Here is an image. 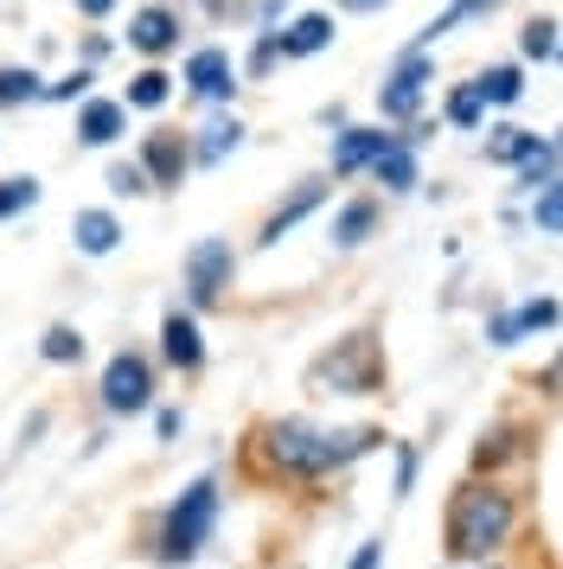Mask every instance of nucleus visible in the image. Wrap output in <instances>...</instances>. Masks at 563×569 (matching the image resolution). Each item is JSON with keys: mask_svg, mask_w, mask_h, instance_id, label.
<instances>
[{"mask_svg": "<svg viewBox=\"0 0 563 569\" xmlns=\"http://www.w3.org/2000/svg\"><path fill=\"white\" fill-rule=\"evenodd\" d=\"M518 525V499L500 480H461L448 492V518H442V550L455 569H481L512 543Z\"/></svg>", "mask_w": 563, "mask_h": 569, "instance_id": "f257e3e1", "label": "nucleus"}, {"mask_svg": "<svg viewBox=\"0 0 563 569\" xmlns=\"http://www.w3.org/2000/svg\"><path fill=\"white\" fill-rule=\"evenodd\" d=\"M372 448H384V429H320L307 416L263 422V455H269V467L276 473H302V480L339 473V467H353Z\"/></svg>", "mask_w": 563, "mask_h": 569, "instance_id": "f03ea898", "label": "nucleus"}, {"mask_svg": "<svg viewBox=\"0 0 563 569\" xmlns=\"http://www.w3.org/2000/svg\"><path fill=\"white\" fill-rule=\"evenodd\" d=\"M211 525H218V480L205 473V480H192V487L179 492L174 506L160 512V538H154V557L160 563H192L205 550V538H211Z\"/></svg>", "mask_w": 563, "mask_h": 569, "instance_id": "7ed1b4c3", "label": "nucleus"}, {"mask_svg": "<svg viewBox=\"0 0 563 569\" xmlns=\"http://www.w3.org/2000/svg\"><path fill=\"white\" fill-rule=\"evenodd\" d=\"M307 385L320 390V397H372L384 385V352L372 333H353V339H333V352L314 359L307 371Z\"/></svg>", "mask_w": 563, "mask_h": 569, "instance_id": "20e7f679", "label": "nucleus"}, {"mask_svg": "<svg viewBox=\"0 0 563 569\" xmlns=\"http://www.w3.org/2000/svg\"><path fill=\"white\" fill-rule=\"evenodd\" d=\"M429 83H435V58L429 52H404L378 83V116L384 129H409L429 109Z\"/></svg>", "mask_w": 563, "mask_h": 569, "instance_id": "39448f33", "label": "nucleus"}, {"mask_svg": "<svg viewBox=\"0 0 563 569\" xmlns=\"http://www.w3.org/2000/svg\"><path fill=\"white\" fill-rule=\"evenodd\" d=\"M179 276H186V301H192V308H218L230 276H237L230 237H199V243L186 250V262H179Z\"/></svg>", "mask_w": 563, "mask_h": 569, "instance_id": "423d86ee", "label": "nucleus"}, {"mask_svg": "<svg viewBox=\"0 0 563 569\" xmlns=\"http://www.w3.org/2000/svg\"><path fill=\"white\" fill-rule=\"evenodd\" d=\"M179 90H186L192 103L230 109V97L244 90V64H237L225 46H199V52L186 58V71H179Z\"/></svg>", "mask_w": 563, "mask_h": 569, "instance_id": "0eeeda50", "label": "nucleus"}, {"mask_svg": "<svg viewBox=\"0 0 563 569\" xmlns=\"http://www.w3.org/2000/svg\"><path fill=\"white\" fill-rule=\"evenodd\" d=\"M102 410L109 416H141L154 403V365L141 359V352H116V359L102 365Z\"/></svg>", "mask_w": 563, "mask_h": 569, "instance_id": "6e6552de", "label": "nucleus"}, {"mask_svg": "<svg viewBox=\"0 0 563 569\" xmlns=\"http://www.w3.org/2000/svg\"><path fill=\"white\" fill-rule=\"evenodd\" d=\"M141 167H148V180H154V192L160 186H179L186 173H192V134H179V129H148L141 134Z\"/></svg>", "mask_w": 563, "mask_h": 569, "instance_id": "1a4fd4ad", "label": "nucleus"}, {"mask_svg": "<svg viewBox=\"0 0 563 569\" xmlns=\"http://www.w3.org/2000/svg\"><path fill=\"white\" fill-rule=\"evenodd\" d=\"M557 320H563L557 301H551V295H532V301H518V308L493 313V320H486V339H493V346H518L525 333H551Z\"/></svg>", "mask_w": 563, "mask_h": 569, "instance_id": "9d476101", "label": "nucleus"}, {"mask_svg": "<svg viewBox=\"0 0 563 569\" xmlns=\"http://www.w3.org/2000/svg\"><path fill=\"white\" fill-rule=\"evenodd\" d=\"M128 46H135L141 58L179 52V7L154 0V7H141V13H128Z\"/></svg>", "mask_w": 563, "mask_h": 569, "instance_id": "9b49d317", "label": "nucleus"}, {"mask_svg": "<svg viewBox=\"0 0 563 569\" xmlns=\"http://www.w3.org/2000/svg\"><path fill=\"white\" fill-rule=\"evenodd\" d=\"M384 141H391V129L346 122V129L333 134V180H358V173H372V160L384 154Z\"/></svg>", "mask_w": 563, "mask_h": 569, "instance_id": "f8f14e48", "label": "nucleus"}, {"mask_svg": "<svg viewBox=\"0 0 563 569\" xmlns=\"http://www.w3.org/2000/svg\"><path fill=\"white\" fill-rule=\"evenodd\" d=\"M122 134H128L122 97H83V103H77V141H83V148H116Z\"/></svg>", "mask_w": 563, "mask_h": 569, "instance_id": "ddd939ff", "label": "nucleus"}, {"mask_svg": "<svg viewBox=\"0 0 563 569\" xmlns=\"http://www.w3.org/2000/svg\"><path fill=\"white\" fill-rule=\"evenodd\" d=\"M160 359L174 371H199L205 365V339H199L192 308H167V320H160Z\"/></svg>", "mask_w": 563, "mask_h": 569, "instance_id": "4468645a", "label": "nucleus"}, {"mask_svg": "<svg viewBox=\"0 0 563 569\" xmlns=\"http://www.w3.org/2000/svg\"><path fill=\"white\" fill-rule=\"evenodd\" d=\"M244 148V122L230 116V109H211L199 129H192V167H218Z\"/></svg>", "mask_w": 563, "mask_h": 569, "instance_id": "2eb2a0df", "label": "nucleus"}, {"mask_svg": "<svg viewBox=\"0 0 563 569\" xmlns=\"http://www.w3.org/2000/svg\"><path fill=\"white\" fill-rule=\"evenodd\" d=\"M372 180H378L384 192H416V186H423V167H416V141H409L404 129H391L384 154L372 160Z\"/></svg>", "mask_w": 563, "mask_h": 569, "instance_id": "dca6fc26", "label": "nucleus"}, {"mask_svg": "<svg viewBox=\"0 0 563 569\" xmlns=\"http://www.w3.org/2000/svg\"><path fill=\"white\" fill-rule=\"evenodd\" d=\"M333 39V13H295V20H282L276 27V46H282V64L288 58H314V52H327Z\"/></svg>", "mask_w": 563, "mask_h": 569, "instance_id": "f3484780", "label": "nucleus"}, {"mask_svg": "<svg viewBox=\"0 0 563 569\" xmlns=\"http://www.w3.org/2000/svg\"><path fill=\"white\" fill-rule=\"evenodd\" d=\"M320 206H327V186H320V180H302L276 211H269V218H263V237H256V243H263V250H269V243H282V237H288V231L307 218V211H320Z\"/></svg>", "mask_w": 563, "mask_h": 569, "instance_id": "a211bd4d", "label": "nucleus"}, {"mask_svg": "<svg viewBox=\"0 0 563 569\" xmlns=\"http://www.w3.org/2000/svg\"><path fill=\"white\" fill-rule=\"evenodd\" d=\"M71 243L83 250V257H109V250L122 243V218H116V211H102V206H83L71 218Z\"/></svg>", "mask_w": 563, "mask_h": 569, "instance_id": "6ab92c4d", "label": "nucleus"}, {"mask_svg": "<svg viewBox=\"0 0 563 569\" xmlns=\"http://www.w3.org/2000/svg\"><path fill=\"white\" fill-rule=\"evenodd\" d=\"M372 231H378V199L358 192V199H346V206L333 211V250H358Z\"/></svg>", "mask_w": 563, "mask_h": 569, "instance_id": "aec40b11", "label": "nucleus"}, {"mask_svg": "<svg viewBox=\"0 0 563 569\" xmlns=\"http://www.w3.org/2000/svg\"><path fill=\"white\" fill-rule=\"evenodd\" d=\"M512 173H518V192H525V199H537L544 186H557V180H563V154L551 148V141H537V148H532L525 160H518Z\"/></svg>", "mask_w": 563, "mask_h": 569, "instance_id": "412c9836", "label": "nucleus"}, {"mask_svg": "<svg viewBox=\"0 0 563 569\" xmlns=\"http://www.w3.org/2000/svg\"><path fill=\"white\" fill-rule=\"evenodd\" d=\"M442 122H448V129H461V134L486 129V97L474 90V78H467V83H455V90L442 97Z\"/></svg>", "mask_w": 563, "mask_h": 569, "instance_id": "4be33fe9", "label": "nucleus"}, {"mask_svg": "<svg viewBox=\"0 0 563 569\" xmlns=\"http://www.w3.org/2000/svg\"><path fill=\"white\" fill-rule=\"evenodd\" d=\"M537 141H544V134L518 129V122H493V129H486V160H493V167H518Z\"/></svg>", "mask_w": 563, "mask_h": 569, "instance_id": "5701e85b", "label": "nucleus"}, {"mask_svg": "<svg viewBox=\"0 0 563 569\" xmlns=\"http://www.w3.org/2000/svg\"><path fill=\"white\" fill-rule=\"evenodd\" d=\"M474 90L486 97V109H512L525 97V71L518 64H486V71H474Z\"/></svg>", "mask_w": 563, "mask_h": 569, "instance_id": "b1692460", "label": "nucleus"}, {"mask_svg": "<svg viewBox=\"0 0 563 569\" xmlns=\"http://www.w3.org/2000/svg\"><path fill=\"white\" fill-rule=\"evenodd\" d=\"M46 103V78L32 64H0V109H26Z\"/></svg>", "mask_w": 563, "mask_h": 569, "instance_id": "393cba45", "label": "nucleus"}, {"mask_svg": "<svg viewBox=\"0 0 563 569\" xmlns=\"http://www.w3.org/2000/svg\"><path fill=\"white\" fill-rule=\"evenodd\" d=\"M174 83H179V78H167L160 64H148V71H135V78H128L122 103H128V109H167V97H174Z\"/></svg>", "mask_w": 563, "mask_h": 569, "instance_id": "a878e982", "label": "nucleus"}, {"mask_svg": "<svg viewBox=\"0 0 563 569\" xmlns=\"http://www.w3.org/2000/svg\"><path fill=\"white\" fill-rule=\"evenodd\" d=\"M557 46H563V27L557 20H525V32H518V58H532V64H551L557 58Z\"/></svg>", "mask_w": 563, "mask_h": 569, "instance_id": "bb28decb", "label": "nucleus"}, {"mask_svg": "<svg viewBox=\"0 0 563 569\" xmlns=\"http://www.w3.org/2000/svg\"><path fill=\"white\" fill-rule=\"evenodd\" d=\"M102 180H109L116 199H148V192H154V180H148V167H141V160H109V173H102Z\"/></svg>", "mask_w": 563, "mask_h": 569, "instance_id": "cd10ccee", "label": "nucleus"}, {"mask_svg": "<svg viewBox=\"0 0 563 569\" xmlns=\"http://www.w3.org/2000/svg\"><path fill=\"white\" fill-rule=\"evenodd\" d=\"M39 192H46V186L32 180V173L0 180V224H7V218H20V211H32V206H39Z\"/></svg>", "mask_w": 563, "mask_h": 569, "instance_id": "c85d7f7f", "label": "nucleus"}, {"mask_svg": "<svg viewBox=\"0 0 563 569\" xmlns=\"http://www.w3.org/2000/svg\"><path fill=\"white\" fill-rule=\"evenodd\" d=\"M39 352H46V365H77V359H83V333L58 320V327H46V339H39Z\"/></svg>", "mask_w": 563, "mask_h": 569, "instance_id": "c756f323", "label": "nucleus"}, {"mask_svg": "<svg viewBox=\"0 0 563 569\" xmlns=\"http://www.w3.org/2000/svg\"><path fill=\"white\" fill-rule=\"evenodd\" d=\"M90 83H97V71H90V64H77V71H65L58 83H46V103H83V97H90Z\"/></svg>", "mask_w": 563, "mask_h": 569, "instance_id": "7c9ffc66", "label": "nucleus"}, {"mask_svg": "<svg viewBox=\"0 0 563 569\" xmlns=\"http://www.w3.org/2000/svg\"><path fill=\"white\" fill-rule=\"evenodd\" d=\"M532 224L537 231H551V237H563V180L544 186V192L532 199Z\"/></svg>", "mask_w": 563, "mask_h": 569, "instance_id": "2f4dec72", "label": "nucleus"}, {"mask_svg": "<svg viewBox=\"0 0 563 569\" xmlns=\"http://www.w3.org/2000/svg\"><path fill=\"white\" fill-rule=\"evenodd\" d=\"M276 64H282V46H276V32H256L250 58H244V78H269Z\"/></svg>", "mask_w": 563, "mask_h": 569, "instance_id": "473e14b6", "label": "nucleus"}, {"mask_svg": "<svg viewBox=\"0 0 563 569\" xmlns=\"http://www.w3.org/2000/svg\"><path fill=\"white\" fill-rule=\"evenodd\" d=\"M506 455H512V429H500V436H486L481 448H474V467L486 473V467H500Z\"/></svg>", "mask_w": 563, "mask_h": 569, "instance_id": "72a5a7b5", "label": "nucleus"}, {"mask_svg": "<svg viewBox=\"0 0 563 569\" xmlns=\"http://www.w3.org/2000/svg\"><path fill=\"white\" fill-rule=\"evenodd\" d=\"M288 7H295V0H256V32H276L282 20H288Z\"/></svg>", "mask_w": 563, "mask_h": 569, "instance_id": "f704fd0d", "label": "nucleus"}, {"mask_svg": "<svg viewBox=\"0 0 563 569\" xmlns=\"http://www.w3.org/2000/svg\"><path fill=\"white\" fill-rule=\"evenodd\" d=\"M416 467H423V461H416V448H409V441H397V499L416 487Z\"/></svg>", "mask_w": 563, "mask_h": 569, "instance_id": "c9c22d12", "label": "nucleus"}, {"mask_svg": "<svg viewBox=\"0 0 563 569\" xmlns=\"http://www.w3.org/2000/svg\"><path fill=\"white\" fill-rule=\"evenodd\" d=\"M455 7V20H481V13H500L506 0H448Z\"/></svg>", "mask_w": 563, "mask_h": 569, "instance_id": "e433bc0d", "label": "nucleus"}, {"mask_svg": "<svg viewBox=\"0 0 563 569\" xmlns=\"http://www.w3.org/2000/svg\"><path fill=\"white\" fill-rule=\"evenodd\" d=\"M378 563H384V543H378V538H365V543L353 550V569H378Z\"/></svg>", "mask_w": 563, "mask_h": 569, "instance_id": "4c0bfd02", "label": "nucleus"}, {"mask_svg": "<svg viewBox=\"0 0 563 569\" xmlns=\"http://www.w3.org/2000/svg\"><path fill=\"white\" fill-rule=\"evenodd\" d=\"M154 429H160V441H174L179 429H186V416H179V410H160V416H154Z\"/></svg>", "mask_w": 563, "mask_h": 569, "instance_id": "58836bf2", "label": "nucleus"}, {"mask_svg": "<svg viewBox=\"0 0 563 569\" xmlns=\"http://www.w3.org/2000/svg\"><path fill=\"white\" fill-rule=\"evenodd\" d=\"M71 7L83 20H109V13H116V0H71Z\"/></svg>", "mask_w": 563, "mask_h": 569, "instance_id": "ea45409f", "label": "nucleus"}, {"mask_svg": "<svg viewBox=\"0 0 563 569\" xmlns=\"http://www.w3.org/2000/svg\"><path fill=\"white\" fill-rule=\"evenodd\" d=\"M333 7H339V13H384L391 0H333Z\"/></svg>", "mask_w": 563, "mask_h": 569, "instance_id": "a19ab883", "label": "nucleus"}, {"mask_svg": "<svg viewBox=\"0 0 563 569\" xmlns=\"http://www.w3.org/2000/svg\"><path fill=\"white\" fill-rule=\"evenodd\" d=\"M551 148H557V154H563V129H557V134H551Z\"/></svg>", "mask_w": 563, "mask_h": 569, "instance_id": "79ce46f5", "label": "nucleus"}, {"mask_svg": "<svg viewBox=\"0 0 563 569\" xmlns=\"http://www.w3.org/2000/svg\"><path fill=\"white\" fill-rule=\"evenodd\" d=\"M481 569H486V563H481Z\"/></svg>", "mask_w": 563, "mask_h": 569, "instance_id": "37998d69", "label": "nucleus"}]
</instances>
